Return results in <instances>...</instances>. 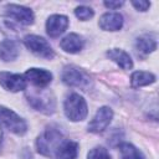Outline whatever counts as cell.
I'll return each mask as SVG.
<instances>
[{
	"instance_id": "obj_23",
	"label": "cell",
	"mask_w": 159,
	"mask_h": 159,
	"mask_svg": "<svg viewBox=\"0 0 159 159\" xmlns=\"http://www.w3.org/2000/svg\"><path fill=\"white\" fill-rule=\"evenodd\" d=\"M123 5V1H104V6L108 9H118Z\"/></svg>"
},
{
	"instance_id": "obj_15",
	"label": "cell",
	"mask_w": 159,
	"mask_h": 159,
	"mask_svg": "<svg viewBox=\"0 0 159 159\" xmlns=\"http://www.w3.org/2000/svg\"><path fill=\"white\" fill-rule=\"evenodd\" d=\"M19 56V47L12 40H4L0 42V60L9 62Z\"/></svg>"
},
{
	"instance_id": "obj_14",
	"label": "cell",
	"mask_w": 159,
	"mask_h": 159,
	"mask_svg": "<svg viewBox=\"0 0 159 159\" xmlns=\"http://www.w3.org/2000/svg\"><path fill=\"white\" fill-rule=\"evenodd\" d=\"M107 56L114 61L119 67H122L123 70H130L133 67V61L130 58V56L119 48H112L109 51H107Z\"/></svg>"
},
{
	"instance_id": "obj_17",
	"label": "cell",
	"mask_w": 159,
	"mask_h": 159,
	"mask_svg": "<svg viewBox=\"0 0 159 159\" xmlns=\"http://www.w3.org/2000/svg\"><path fill=\"white\" fill-rule=\"evenodd\" d=\"M155 82V76L145 71H135L130 76V84L133 88H139Z\"/></svg>"
},
{
	"instance_id": "obj_22",
	"label": "cell",
	"mask_w": 159,
	"mask_h": 159,
	"mask_svg": "<svg viewBox=\"0 0 159 159\" xmlns=\"http://www.w3.org/2000/svg\"><path fill=\"white\" fill-rule=\"evenodd\" d=\"M132 5L137 9V10H140V11H147L149 7H150V2L148 1H144V0H139V1H132Z\"/></svg>"
},
{
	"instance_id": "obj_10",
	"label": "cell",
	"mask_w": 159,
	"mask_h": 159,
	"mask_svg": "<svg viewBox=\"0 0 159 159\" xmlns=\"http://www.w3.org/2000/svg\"><path fill=\"white\" fill-rule=\"evenodd\" d=\"M24 77L37 88H45L52 81V73L42 68H30L25 72Z\"/></svg>"
},
{
	"instance_id": "obj_6",
	"label": "cell",
	"mask_w": 159,
	"mask_h": 159,
	"mask_svg": "<svg viewBox=\"0 0 159 159\" xmlns=\"http://www.w3.org/2000/svg\"><path fill=\"white\" fill-rule=\"evenodd\" d=\"M29 103L36 109L46 114H51L55 111V98L48 92H40V93H32L27 96Z\"/></svg>"
},
{
	"instance_id": "obj_11",
	"label": "cell",
	"mask_w": 159,
	"mask_h": 159,
	"mask_svg": "<svg viewBox=\"0 0 159 159\" xmlns=\"http://www.w3.org/2000/svg\"><path fill=\"white\" fill-rule=\"evenodd\" d=\"M68 26V19L65 15H52L46 21V31L50 37L56 39L65 32Z\"/></svg>"
},
{
	"instance_id": "obj_13",
	"label": "cell",
	"mask_w": 159,
	"mask_h": 159,
	"mask_svg": "<svg viewBox=\"0 0 159 159\" xmlns=\"http://www.w3.org/2000/svg\"><path fill=\"white\" fill-rule=\"evenodd\" d=\"M60 46L63 51L66 52H70V53H76V52H80L83 46H84V40L82 36L77 35V34H68L66 35L61 42H60Z\"/></svg>"
},
{
	"instance_id": "obj_20",
	"label": "cell",
	"mask_w": 159,
	"mask_h": 159,
	"mask_svg": "<svg viewBox=\"0 0 159 159\" xmlns=\"http://www.w3.org/2000/svg\"><path fill=\"white\" fill-rule=\"evenodd\" d=\"M87 159H111L108 150L103 147H96L89 150Z\"/></svg>"
},
{
	"instance_id": "obj_2",
	"label": "cell",
	"mask_w": 159,
	"mask_h": 159,
	"mask_svg": "<svg viewBox=\"0 0 159 159\" xmlns=\"http://www.w3.org/2000/svg\"><path fill=\"white\" fill-rule=\"evenodd\" d=\"M65 108V114L66 117L72 120V122H80L83 120L87 117L88 109H87V103L83 99L82 96L78 93H72L70 94L63 104Z\"/></svg>"
},
{
	"instance_id": "obj_21",
	"label": "cell",
	"mask_w": 159,
	"mask_h": 159,
	"mask_svg": "<svg viewBox=\"0 0 159 159\" xmlns=\"http://www.w3.org/2000/svg\"><path fill=\"white\" fill-rule=\"evenodd\" d=\"M75 15H76L80 20L87 21V20H89L91 17H93L94 12H93V10H92L91 7H87V6H78V7L75 9Z\"/></svg>"
},
{
	"instance_id": "obj_12",
	"label": "cell",
	"mask_w": 159,
	"mask_h": 159,
	"mask_svg": "<svg viewBox=\"0 0 159 159\" xmlns=\"http://www.w3.org/2000/svg\"><path fill=\"white\" fill-rule=\"evenodd\" d=\"M123 26V16L119 12H106L99 19V27L104 31H118Z\"/></svg>"
},
{
	"instance_id": "obj_7",
	"label": "cell",
	"mask_w": 159,
	"mask_h": 159,
	"mask_svg": "<svg viewBox=\"0 0 159 159\" xmlns=\"http://www.w3.org/2000/svg\"><path fill=\"white\" fill-rule=\"evenodd\" d=\"M113 118V112L109 107H101L96 116L92 118V120L88 124V130L92 133H101L103 132L111 123Z\"/></svg>"
},
{
	"instance_id": "obj_4",
	"label": "cell",
	"mask_w": 159,
	"mask_h": 159,
	"mask_svg": "<svg viewBox=\"0 0 159 159\" xmlns=\"http://www.w3.org/2000/svg\"><path fill=\"white\" fill-rule=\"evenodd\" d=\"M25 46L34 52L35 55L43 57V58H52L55 56V52L51 47V45L41 36L37 35H27L24 39Z\"/></svg>"
},
{
	"instance_id": "obj_16",
	"label": "cell",
	"mask_w": 159,
	"mask_h": 159,
	"mask_svg": "<svg viewBox=\"0 0 159 159\" xmlns=\"http://www.w3.org/2000/svg\"><path fill=\"white\" fill-rule=\"evenodd\" d=\"M78 154V144L76 142L68 140V142H63L57 152H56V158L57 159H76Z\"/></svg>"
},
{
	"instance_id": "obj_3",
	"label": "cell",
	"mask_w": 159,
	"mask_h": 159,
	"mask_svg": "<svg viewBox=\"0 0 159 159\" xmlns=\"http://www.w3.org/2000/svg\"><path fill=\"white\" fill-rule=\"evenodd\" d=\"M0 124H2L10 132L19 135L25 134L27 130V125L25 120L20 116H17L14 111L4 106H0Z\"/></svg>"
},
{
	"instance_id": "obj_24",
	"label": "cell",
	"mask_w": 159,
	"mask_h": 159,
	"mask_svg": "<svg viewBox=\"0 0 159 159\" xmlns=\"http://www.w3.org/2000/svg\"><path fill=\"white\" fill-rule=\"evenodd\" d=\"M1 139H2V130H1V127H0V143H1Z\"/></svg>"
},
{
	"instance_id": "obj_1",
	"label": "cell",
	"mask_w": 159,
	"mask_h": 159,
	"mask_svg": "<svg viewBox=\"0 0 159 159\" xmlns=\"http://www.w3.org/2000/svg\"><path fill=\"white\" fill-rule=\"evenodd\" d=\"M63 143L62 133L56 128L46 129L36 140L37 152L45 157H51L56 154L58 147Z\"/></svg>"
},
{
	"instance_id": "obj_19",
	"label": "cell",
	"mask_w": 159,
	"mask_h": 159,
	"mask_svg": "<svg viewBox=\"0 0 159 159\" xmlns=\"http://www.w3.org/2000/svg\"><path fill=\"white\" fill-rule=\"evenodd\" d=\"M119 150L122 159H145L143 153L130 143H122Z\"/></svg>"
},
{
	"instance_id": "obj_8",
	"label": "cell",
	"mask_w": 159,
	"mask_h": 159,
	"mask_svg": "<svg viewBox=\"0 0 159 159\" xmlns=\"http://www.w3.org/2000/svg\"><path fill=\"white\" fill-rule=\"evenodd\" d=\"M6 14L14 19L15 21H17L19 24L22 25H31L34 22V12L31 9L21 6V5H16V4H10L6 6Z\"/></svg>"
},
{
	"instance_id": "obj_18",
	"label": "cell",
	"mask_w": 159,
	"mask_h": 159,
	"mask_svg": "<svg viewBox=\"0 0 159 159\" xmlns=\"http://www.w3.org/2000/svg\"><path fill=\"white\" fill-rule=\"evenodd\" d=\"M135 48H137L138 53H140V55H144V56L149 55L150 52H153L157 48V41L154 39H152L149 35H143L137 39Z\"/></svg>"
},
{
	"instance_id": "obj_9",
	"label": "cell",
	"mask_w": 159,
	"mask_h": 159,
	"mask_svg": "<svg viewBox=\"0 0 159 159\" xmlns=\"http://www.w3.org/2000/svg\"><path fill=\"white\" fill-rule=\"evenodd\" d=\"M0 84L11 92L24 91L26 88V80L24 76L10 72H0Z\"/></svg>"
},
{
	"instance_id": "obj_5",
	"label": "cell",
	"mask_w": 159,
	"mask_h": 159,
	"mask_svg": "<svg viewBox=\"0 0 159 159\" xmlns=\"http://www.w3.org/2000/svg\"><path fill=\"white\" fill-rule=\"evenodd\" d=\"M62 81L67 86L77 87V88H86L89 86V77L82 70L76 66H67L62 72Z\"/></svg>"
}]
</instances>
